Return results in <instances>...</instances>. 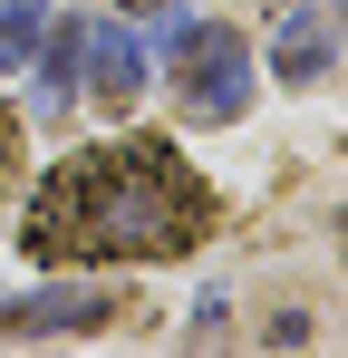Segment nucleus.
Instances as JSON below:
<instances>
[{"mask_svg":"<svg viewBox=\"0 0 348 358\" xmlns=\"http://www.w3.org/2000/svg\"><path fill=\"white\" fill-rule=\"evenodd\" d=\"M10 155H20V117L0 107V175H10Z\"/></svg>","mask_w":348,"mask_h":358,"instance_id":"nucleus-7","label":"nucleus"},{"mask_svg":"<svg viewBox=\"0 0 348 358\" xmlns=\"http://www.w3.org/2000/svg\"><path fill=\"white\" fill-rule=\"evenodd\" d=\"M78 68L97 78V97H136L145 87V59H136L126 29H78Z\"/></svg>","mask_w":348,"mask_h":358,"instance_id":"nucleus-4","label":"nucleus"},{"mask_svg":"<svg viewBox=\"0 0 348 358\" xmlns=\"http://www.w3.org/2000/svg\"><path fill=\"white\" fill-rule=\"evenodd\" d=\"M126 300L107 291H29V300H10L0 310V339H87V329H107Z\"/></svg>","mask_w":348,"mask_h":358,"instance_id":"nucleus-3","label":"nucleus"},{"mask_svg":"<svg viewBox=\"0 0 348 358\" xmlns=\"http://www.w3.org/2000/svg\"><path fill=\"white\" fill-rule=\"evenodd\" d=\"M213 233V194L174 165V145L126 136L68 155L29 203V262H174Z\"/></svg>","mask_w":348,"mask_h":358,"instance_id":"nucleus-1","label":"nucleus"},{"mask_svg":"<svg viewBox=\"0 0 348 358\" xmlns=\"http://www.w3.org/2000/svg\"><path fill=\"white\" fill-rule=\"evenodd\" d=\"M174 78H184V117L194 126L242 117V97H252V49H242V29H223V20L174 29Z\"/></svg>","mask_w":348,"mask_h":358,"instance_id":"nucleus-2","label":"nucleus"},{"mask_svg":"<svg viewBox=\"0 0 348 358\" xmlns=\"http://www.w3.org/2000/svg\"><path fill=\"white\" fill-rule=\"evenodd\" d=\"M281 78H329V10L319 0H290V20H281Z\"/></svg>","mask_w":348,"mask_h":358,"instance_id":"nucleus-5","label":"nucleus"},{"mask_svg":"<svg viewBox=\"0 0 348 358\" xmlns=\"http://www.w3.org/2000/svg\"><path fill=\"white\" fill-rule=\"evenodd\" d=\"M68 78H78V20L49 39V87H68Z\"/></svg>","mask_w":348,"mask_h":358,"instance_id":"nucleus-6","label":"nucleus"},{"mask_svg":"<svg viewBox=\"0 0 348 358\" xmlns=\"http://www.w3.org/2000/svg\"><path fill=\"white\" fill-rule=\"evenodd\" d=\"M20 49H29V29H20V20H10V29H0V68L20 59Z\"/></svg>","mask_w":348,"mask_h":358,"instance_id":"nucleus-8","label":"nucleus"}]
</instances>
